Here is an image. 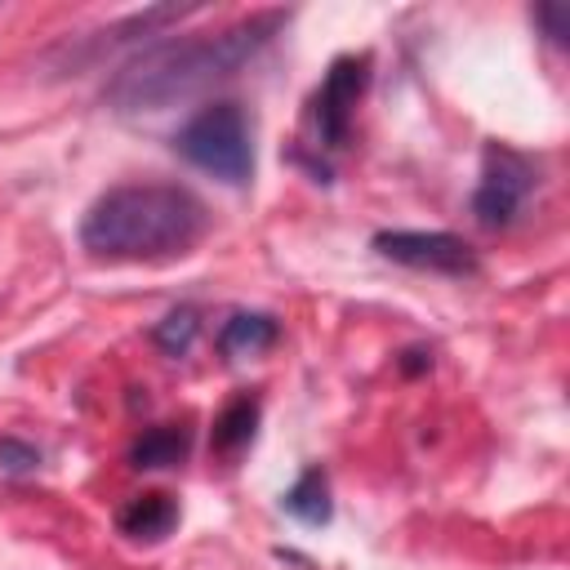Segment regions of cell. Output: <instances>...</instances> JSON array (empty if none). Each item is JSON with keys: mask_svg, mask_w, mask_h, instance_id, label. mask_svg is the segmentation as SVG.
<instances>
[{"mask_svg": "<svg viewBox=\"0 0 570 570\" xmlns=\"http://www.w3.org/2000/svg\"><path fill=\"white\" fill-rule=\"evenodd\" d=\"M285 22H289V9H263V13H249L232 27H223L218 36L156 45V49L129 58L111 76L102 98L125 116L129 111H165L174 102H187L200 89H209L214 80L236 76L258 49H267V40Z\"/></svg>", "mask_w": 570, "mask_h": 570, "instance_id": "1", "label": "cell"}, {"mask_svg": "<svg viewBox=\"0 0 570 570\" xmlns=\"http://www.w3.org/2000/svg\"><path fill=\"white\" fill-rule=\"evenodd\" d=\"M209 227L196 191L178 183H129L98 196L80 223V245L107 263H160L187 254Z\"/></svg>", "mask_w": 570, "mask_h": 570, "instance_id": "2", "label": "cell"}, {"mask_svg": "<svg viewBox=\"0 0 570 570\" xmlns=\"http://www.w3.org/2000/svg\"><path fill=\"white\" fill-rule=\"evenodd\" d=\"M174 151L196 165L200 174L227 183V187H245L254 178V142H249V116L240 111V102H209L200 107L178 134H174Z\"/></svg>", "mask_w": 570, "mask_h": 570, "instance_id": "3", "label": "cell"}, {"mask_svg": "<svg viewBox=\"0 0 570 570\" xmlns=\"http://www.w3.org/2000/svg\"><path fill=\"white\" fill-rule=\"evenodd\" d=\"M534 187V165L508 147H485V165H481V183L472 191V214L481 227H508L525 196Z\"/></svg>", "mask_w": 570, "mask_h": 570, "instance_id": "4", "label": "cell"}, {"mask_svg": "<svg viewBox=\"0 0 570 570\" xmlns=\"http://www.w3.org/2000/svg\"><path fill=\"white\" fill-rule=\"evenodd\" d=\"M374 249L401 267H419V272H445V276H463L476 272V254L463 236L450 232H379Z\"/></svg>", "mask_w": 570, "mask_h": 570, "instance_id": "5", "label": "cell"}, {"mask_svg": "<svg viewBox=\"0 0 570 570\" xmlns=\"http://www.w3.org/2000/svg\"><path fill=\"white\" fill-rule=\"evenodd\" d=\"M365 80H370L365 58H338L330 67V76L321 80V89L312 98V125H316L321 147H343L347 142V125H352L356 98L365 94Z\"/></svg>", "mask_w": 570, "mask_h": 570, "instance_id": "6", "label": "cell"}, {"mask_svg": "<svg viewBox=\"0 0 570 570\" xmlns=\"http://www.w3.org/2000/svg\"><path fill=\"white\" fill-rule=\"evenodd\" d=\"M174 521H178V503H174L165 490H142V494H134V499L120 508V517H116L120 534H129V539H138V543H160V539L174 530Z\"/></svg>", "mask_w": 570, "mask_h": 570, "instance_id": "7", "label": "cell"}, {"mask_svg": "<svg viewBox=\"0 0 570 570\" xmlns=\"http://www.w3.org/2000/svg\"><path fill=\"white\" fill-rule=\"evenodd\" d=\"M187 450H191V432L183 423H160L129 445V463L134 468H178L187 459Z\"/></svg>", "mask_w": 570, "mask_h": 570, "instance_id": "8", "label": "cell"}, {"mask_svg": "<svg viewBox=\"0 0 570 570\" xmlns=\"http://www.w3.org/2000/svg\"><path fill=\"white\" fill-rule=\"evenodd\" d=\"M276 334L281 330H276V321L267 312H236L218 330V347H223V356H258V352H267L276 343Z\"/></svg>", "mask_w": 570, "mask_h": 570, "instance_id": "9", "label": "cell"}, {"mask_svg": "<svg viewBox=\"0 0 570 570\" xmlns=\"http://www.w3.org/2000/svg\"><path fill=\"white\" fill-rule=\"evenodd\" d=\"M281 508H285L289 517H298L303 525H325V521H330V512H334L325 472H321V468H307V472H303V476H298V481L285 490Z\"/></svg>", "mask_w": 570, "mask_h": 570, "instance_id": "10", "label": "cell"}, {"mask_svg": "<svg viewBox=\"0 0 570 570\" xmlns=\"http://www.w3.org/2000/svg\"><path fill=\"white\" fill-rule=\"evenodd\" d=\"M254 428H258V401H254V396H236V401L218 414V423H214V450H223V454L240 450V445L254 436Z\"/></svg>", "mask_w": 570, "mask_h": 570, "instance_id": "11", "label": "cell"}, {"mask_svg": "<svg viewBox=\"0 0 570 570\" xmlns=\"http://www.w3.org/2000/svg\"><path fill=\"white\" fill-rule=\"evenodd\" d=\"M196 334H200V316H196V307H174V312L151 330L156 347L169 352V356H183V352L191 347Z\"/></svg>", "mask_w": 570, "mask_h": 570, "instance_id": "12", "label": "cell"}, {"mask_svg": "<svg viewBox=\"0 0 570 570\" xmlns=\"http://www.w3.org/2000/svg\"><path fill=\"white\" fill-rule=\"evenodd\" d=\"M36 468H40V450H36V445L13 441V436H4V441H0V472L22 476V472H36Z\"/></svg>", "mask_w": 570, "mask_h": 570, "instance_id": "13", "label": "cell"}, {"mask_svg": "<svg viewBox=\"0 0 570 570\" xmlns=\"http://www.w3.org/2000/svg\"><path fill=\"white\" fill-rule=\"evenodd\" d=\"M534 22L543 27V36L552 45H566V36H570V9L566 4H539L534 9Z\"/></svg>", "mask_w": 570, "mask_h": 570, "instance_id": "14", "label": "cell"}, {"mask_svg": "<svg viewBox=\"0 0 570 570\" xmlns=\"http://www.w3.org/2000/svg\"><path fill=\"white\" fill-rule=\"evenodd\" d=\"M401 365H405V374H419V370H428V365H432V356L414 347V352H405V361H401Z\"/></svg>", "mask_w": 570, "mask_h": 570, "instance_id": "15", "label": "cell"}]
</instances>
